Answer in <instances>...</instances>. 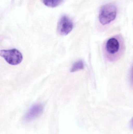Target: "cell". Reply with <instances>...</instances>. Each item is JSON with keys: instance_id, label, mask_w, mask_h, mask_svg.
I'll use <instances>...</instances> for the list:
<instances>
[{"instance_id": "obj_8", "label": "cell", "mask_w": 133, "mask_h": 134, "mask_svg": "<svg viewBox=\"0 0 133 134\" xmlns=\"http://www.w3.org/2000/svg\"><path fill=\"white\" fill-rule=\"evenodd\" d=\"M130 82H131V84L133 86V66L132 67L131 73H130Z\"/></svg>"}, {"instance_id": "obj_1", "label": "cell", "mask_w": 133, "mask_h": 134, "mask_svg": "<svg viewBox=\"0 0 133 134\" xmlns=\"http://www.w3.org/2000/svg\"><path fill=\"white\" fill-rule=\"evenodd\" d=\"M125 49L124 41L122 38L119 36L110 38L104 45L105 57L110 62L118 60L123 55Z\"/></svg>"}, {"instance_id": "obj_3", "label": "cell", "mask_w": 133, "mask_h": 134, "mask_svg": "<svg viewBox=\"0 0 133 134\" xmlns=\"http://www.w3.org/2000/svg\"><path fill=\"white\" fill-rule=\"evenodd\" d=\"M0 55L5 61L12 65H16L20 64L23 60V55L19 51L16 49L1 50Z\"/></svg>"}, {"instance_id": "obj_7", "label": "cell", "mask_w": 133, "mask_h": 134, "mask_svg": "<svg viewBox=\"0 0 133 134\" xmlns=\"http://www.w3.org/2000/svg\"><path fill=\"white\" fill-rule=\"evenodd\" d=\"M84 68V64L82 60H80L77 61L73 65L70 69L71 72H74L83 69Z\"/></svg>"}, {"instance_id": "obj_4", "label": "cell", "mask_w": 133, "mask_h": 134, "mask_svg": "<svg viewBox=\"0 0 133 134\" xmlns=\"http://www.w3.org/2000/svg\"><path fill=\"white\" fill-rule=\"evenodd\" d=\"M73 24L72 20L66 15L61 16L57 26V31L59 34L66 35L71 32L73 29Z\"/></svg>"}, {"instance_id": "obj_6", "label": "cell", "mask_w": 133, "mask_h": 134, "mask_svg": "<svg viewBox=\"0 0 133 134\" xmlns=\"http://www.w3.org/2000/svg\"><path fill=\"white\" fill-rule=\"evenodd\" d=\"M43 4L48 7L55 8L60 5L63 0H42Z\"/></svg>"}, {"instance_id": "obj_9", "label": "cell", "mask_w": 133, "mask_h": 134, "mask_svg": "<svg viewBox=\"0 0 133 134\" xmlns=\"http://www.w3.org/2000/svg\"><path fill=\"white\" fill-rule=\"evenodd\" d=\"M130 127L132 129H133V117L130 121Z\"/></svg>"}, {"instance_id": "obj_5", "label": "cell", "mask_w": 133, "mask_h": 134, "mask_svg": "<svg viewBox=\"0 0 133 134\" xmlns=\"http://www.w3.org/2000/svg\"><path fill=\"white\" fill-rule=\"evenodd\" d=\"M43 111V106L40 104H36L32 105L23 117L24 122H30L41 115Z\"/></svg>"}, {"instance_id": "obj_2", "label": "cell", "mask_w": 133, "mask_h": 134, "mask_svg": "<svg viewBox=\"0 0 133 134\" xmlns=\"http://www.w3.org/2000/svg\"><path fill=\"white\" fill-rule=\"evenodd\" d=\"M117 15V8L114 4L109 3L102 6L100 10L99 20L103 25H107L115 20Z\"/></svg>"}]
</instances>
